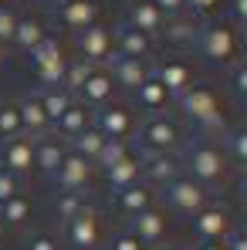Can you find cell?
I'll use <instances>...</instances> for the list:
<instances>
[{"label": "cell", "instance_id": "obj_4", "mask_svg": "<svg viewBox=\"0 0 247 250\" xmlns=\"http://www.w3.org/2000/svg\"><path fill=\"white\" fill-rule=\"evenodd\" d=\"M193 47L213 64H234L241 58V38L230 24H206L197 27V41Z\"/></svg>", "mask_w": 247, "mask_h": 250}, {"label": "cell", "instance_id": "obj_5", "mask_svg": "<svg viewBox=\"0 0 247 250\" xmlns=\"http://www.w3.org/2000/svg\"><path fill=\"white\" fill-rule=\"evenodd\" d=\"M163 196H166V203L176 209V213H183V216H197V213L210 203V189L200 186L197 179L183 176V172H180L173 183L163 186Z\"/></svg>", "mask_w": 247, "mask_h": 250}, {"label": "cell", "instance_id": "obj_1", "mask_svg": "<svg viewBox=\"0 0 247 250\" xmlns=\"http://www.w3.org/2000/svg\"><path fill=\"white\" fill-rule=\"evenodd\" d=\"M180 169H186V176L197 179L206 189L227 183V156H224V149L213 146L206 135H197L193 142L183 146V163H180Z\"/></svg>", "mask_w": 247, "mask_h": 250}, {"label": "cell", "instance_id": "obj_27", "mask_svg": "<svg viewBox=\"0 0 247 250\" xmlns=\"http://www.w3.org/2000/svg\"><path fill=\"white\" fill-rule=\"evenodd\" d=\"M38 98H41V108H44V115H47V122H51V128H54V122L68 112V105L75 102V95H71V91H65L61 84L38 88Z\"/></svg>", "mask_w": 247, "mask_h": 250}, {"label": "cell", "instance_id": "obj_17", "mask_svg": "<svg viewBox=\"0 0 247 250\" xmlns=\"http://www.w3.org/2000/svg\"><path fill=\"white\" fill-rule=\"evenodd\" d=\"M68 156V142L65 139H58V135H41V139H34V169L47 176V179H54V172L61 166V159Z\"/></svg>", "mask_w": 247, "mask_h": 250}, {"label": "cell", "instance_id": "obj_25", "mask_svg": "<svg viewBox=\"0 0 247 250\" xmlns=\"http://www.w3.org/2000/svg\"><path fill=\"white\" fill-rule=\"evenodd\" d=\"M135 102H139V108H142L146 115H163L166 105H169L173 98H169V91H166L163 84H159L156 78H153V75H149L146 82L135 88Z\"/></svg>", "mask_w": 247, "mask_h": 250}, {"label": "cell", "instance_id": "obj_8", "mask_svg": "<svg viewBox=\"0 0 247 250\" xmlns=\"http://www.w3.org/2000/svg\"><path fill=\"white\" fill-rule=\"evenodd\" d=\"M112 95H115V82H112V75H109V68L105 64H95L91 68V75L82 82V88L75 91V98L82 102L85 108H105V105H112Z\"/></svg>", "mask_w": 247, "mask_h": 250}, {"label": "cell", "instance_id": "obj_29", "mask_svg": "<svg viewBox=\"0 0 247 250\" xmlns=\"http://www.w3.org/2000/svg\"><path fill=\"white\" fill-rule=\"evenodd\" d=\"M220 139H224V156H227V163H234L237 169H244L247 163V128H224L220 132Z\"/></svg>", "mask_w": 247, "mask_h": 250}, {"label": "cell", "instance_id": "obj_16", "mask_svg": "<svg viewBox=\"0 0 247 250\" xmlns=\"http://www.w3.org/2000/svg\"><path fill=\"white\" fill-rule=\"evenodd\" d=\"M105 64H109V75H112L115 88H125V91H135L139 84H142L146 78H149V75H153V68H149L146 61L122 58V54H112Z\"/></svg>", "mask_w": 247, "mask_h": 250}, {"label": "cell", "instance_id": "obj_42", "mask_svg": "<svg viewBox=\"0 0 247 250\" xmlns=\"http://www.w3.org/2000/svg\"><path fill=\"white\" fill-rule=\"evenodd\" d=\"M153 3L159 7V14H163L166 21H173V17H180L186 10V0H153Z\"/></svg>", "mask_w": 247, "mask_h": 250}, {"label": "cell", "instance_id": "obj_18", "mask_svg": "<svg viewBox=\"0 0 247 250\" xmlns=\"http://www.w3.org/2000/svg\"><path fill=\"white\" fill-rule=\"evenodd\" d=\"M58 21L68 31H85L98 24V0H58Z\"/></svg>", "mask_w": 247, "mask_h": 250}, {"label": "cell", "instance_id": "obj_22", "mask_svg": "<svg viewBox=\"0 0 247 250\" xmlns=\"http://www.w3.org/2000/svg\"><path fill=\"white\" fill-rule=\"evenodd\" d=\"M166 227H169V220H166V213L159 207L132 216V233L142 240V247H156V244L166 237Z\"/></svg>", "mask_w": 247, "mask_h": 250}, {"label": "cell", "instance_id": "obj_37", "mask_svg": "<svg viewBox=\"0 0 247 250\" xmlns=\"http://www.w3.org/2000/svg\"><path fill=\"white\" fill-rule=\"evenodd\" d=\"M230 91H234L237 102L247 98V64L244 61H234V64H230Z\"/></svg>", "mask_w": 247, "mask_h": 250}, {"label": "cell", "instance_id": "obj_41", "mask_svg": "<svg viewBox=\"0 0 247 250\" xmlns=\"http://www.w3.org/2000/svg\"><path fill=\"white\" fill-rule=\"evenodd\" d=\"M27 250H61V247H58V237H54V233L41 230V233H34V237L27 240Z\"/></svg>", "mask_w": 247, "mask_h": 250}, {"label": "cell", "instance_id": "obj_12", "mask_svg": "<svg viewBox=\"0 0 247 250\" xmlns=\"http://www.w3.org/2000/svg\"><path fill=\"white\" fill-rule=\"evenodd\" d=\"M91 176H95V166L88 159H82L78 152L68 149V156L61 159V166L54 172V183L61 186V193H82L85 186L91 183Z\"/></svg>", "mask_w": 247, "mask_h": 250}, {"label": "cell", "instance_id": "obj_40", "mask_svg": "<svg viewBox=\"0 0 247 250\" xmlns=\"http://www.w3.org/2000/svg\"><path fill=\"white\" fill-rule=\"evenodd\" d=\"M109 250H146V247H142V240H139L132 230H122V233H115V237H112Z\"/></svg>", "mask_w": 247, "mask_h": 250}, {"label": "cell", "instance_id": "obj_30", "mask_svg": "<svg viewBox=\"0 0 247 250\" xmlns=\"http://www.w3.org/2000/svg\"><path fill=\"white\" fill-rule=\"evenodd\" d=\"M102 146H105V135H102L95 125H88V128H85L78 139H71V142H68V149H71V152H78L82 159H88L91 166L98 163V156H102Z\"/></svg>", "mask_w": 247, "mask_h": 250}, {"label": "cell", "instance_id": "obj_26", "mask_svg": "<svg viewBox=\"0 0 247 250\" xmlns=\"http://www.w3.org/2000/svg\"><path fill=\"white\" fill-rule=\"evenodd\" d=\"M156 207V193H153V186H146V183H135V186H129L119 193V209H122L125 216H139V213H146V209Z\"/></svg>", "mask_w": 247, "mask_h": 250}, {"label": "cell", "instance_id": "obj_7", "mask_svg": "<svg viewBox=\"0 0 247 250\" xmlns=\"http://www.w3.org/2000/svg\"><path fill=\"white\" fill-rule=\"evenodd\" d=\"M91 125L105 135V139H115V142H129L132 135H135V115L125 108V105H105V108H98V112H91Z\"/></svg>", "mask_w": 247, "mask_h": 250}, {"label": "cell", "instance_id": "obj_44", "mask_svg": "<svg viewBox=\"0 0 247 250\" xmlns=\"http://www.w3.org/2000/svg\"><path fill=\"white\" fill-rule=\"evenodd\" d=\"M230 14H234L237 24H244L247 21V0H230Z\"/></svg>", "mask_w": 247, "mask_h": 250}, {"label": "cell", "instance_id": "obj_50", "mask_svg": "<svg viewBox=\"0 0 247 250\" xmlns=\"http://www.w3.org/2000/svg\"><path fill=\"white\" fill-rule=\"evenodd\" d=\"M0 213H3V203H0Z\"/></svg>", "mask_w": 247, "mask_h": 250}, {"label": "cell", "instance_id": "obj_45", "mask_svg": "<svg viewBox=\"0 0 247 250\" xmlns=\"http://www.w3.org/2000/svg\"><path fill=\"white\" fill-rule=\"evenodd\" d=\"M197 250H227V244H224V240H200Z\"/></svg>", "mask_w": 247, "mask_h": 250}, {"label": "cell", "instance_id": "obj_51", "mask_svg": "<svg viewBox=\"0 0 247 250\" xmlns=\"http://www.w3.org/2000/svg\"><path fill=\"white\" fill-rule=\"evenodd\" d=\"M54 3H58V0H54Z\"/></svg>", "mask_w": 247, "mask_h": 250}, {"label": "cell", "instance_id": "obj_20", "mask_svg": "<svg viewBox=\"0 0 247 250\" xmlns=\"http://www.w3.org/2000/svg\"><path fill=\"white\" fill-rule=\"evenodd\" d=\"M125 24L135 27V31H142V34H149V38H156V34H163L166 17L159 14V7L153 0H132L129 14H125Z\"/></svg>", "mask_w": 247, "mask_h": 250}, {"label": "cell", "instance_id": "obj_9", "mask_svg": "<svg viewBox=\"0 0 247 250\" xmlns=\"http://www.w3.org/2000/svg\"><path fill=\"white\" fill-rule=\"evenodd\" d=\"M193 233L200 240H227L234 233V216L230 209L220 203H206L197 216H193Z\"/></svg>", "mask_w": 247, "mask_h": 250}, {"label": "cell", "instance_id": "obj_35", "mask_svg": "<svg viewBox=\"0 0 247 250\" xmlns=\"http://www.w3.org/2000/svg\"><path fill=\"white\" fill-rule=\"evenodd\" d=\"M85 207V196L82 193H58L54 196V213H58V220H71V216H78Z\"/></svg>", "mask_w": 247, "mask_h": 250}, {"label": "cell", "instance_id": "obj_3", "mask_svg": "<svg viewBox=\"0 0 247 250\" xmlns=\"http://www.w3.org/2000/svg\"><path fill=\"white\" fill-rule=\"evenodd\" d=\"M135 135H139L142 152H166V156H176V152L186 146L183 128L176 125V119H169V115H146V122L135 125Z\"/></svg>", "mask_w": 247, "mask_h": 250}, {"label": "cell", "instance_id": "obj_49", "mask_svg": "<svg viewBox=\"0 0 247 250\" xmlns=\"http://www.w3.org/2000/svg\"><path fill=\"white\" fill-rule=\"evenodd\" d=\"M0 237H3V223H0Z\"/></svg>", "mask_w": 247, "mask_h": 250}, {"label": "cell", "instance_id": "obj_21", "mask_svg": "<svg viewBox=\"0 0 247 250\" xmlns=\"http://www.w3.org/2000/svg\"><path fill=\"white\" fill-rule=\"evenodd\" d=\"M17 112H21V132H24L27 139H41V135L51 132V122H47V115H44L38 91L24 95V98L17 102Z\"/></svg>", "mask_w": 247, "mask_h": 250}, {"label": "cell", "instance_id": "obj_36", "mask_svg": "<svg viewBox=\"0 0 247 250\" xmlns=\"http://www.w3.org/2000/svg\"><path fill=\"white\" fill-rule=\"evenodd\" d=\"M125 156H132L129 142H115V139H105V146H102V156H98V163H95V166L109 169V166H115V163H122Z\"/></svg>", "mask_w": 247, "mask_h": 250}, {"label": "cell", "instance_id": "obj_23", "mask_svg": "<svg viewBox=\"0 0 247 250\" xmlns=\"http://www.w3.org/2000/svg\"><path fill=\"white\" fill-rule=\"evenodd\" d=\"M44 38H51L47 34V21L38 17V14H24V17H17V27H14V47H21L24 54H31Z\"/></svg>", "mask_w": 247, "mask_h": 250}, {"label": "cell", "instance_id": "obj_15", "mask_svg": "<svg viewBox=\"0 0 247 250\" xmlns=\"http://www.w3.org/2000/svg\"><path fill=\"white\" fill-rule=\"evenodd\" d=\"M139 176L146 179V186H166L180 176V159L166 156V152H142L139 156Z\"/></svg>", "mask_w": 247, "mask_h": 250}, {"label": "cell", "instance_id": "obj_47", "mask_svg": "<svg viewBox=\"0 0 247 250\" xmlns=\"http://www.w3.org/2000/svg\"><path fill=\"white\" fill-rule=\"evenodd\" d=\"M0 7H10V0H0Z\"/></svg>", "mask_w": 247, "mask_h": 250}, {"label": "cell", "instance_id": "obj_31", "mask_svg": "<svg viewBox=\"0 0 247 250\" xmlns=\"http://www.w3.org/2000/svg\"><path fill=\"white\" fill-rule=\"evenodd\" d=\"M163 38L173 47H193V41H197V24L193 21H183V17H173V21H166Z\"/></svg>", "mask_w": 247, "mask_h": 250}, {"label": "cell", "instance_id": "obj_32", "mask_svg": "<svg viewBox=\"0 0 247 250\" xmlns=\"http://www.w3.org/2000/svg\"><path fill=\"white\" fill-rule=\"evenodd\" d=\"M31 216V200L21 193V196H10L7 203H3V213H0V223L3 227H21L24 220Z\"/></svg>", "mask_w": 247, "mask_h": 250}, {"label": "cell", "instance_id": "obj_14", "mask_svg": "<svg viewBox=\"0 0 247 250\" xmlns=\"http://www.w3.org/2000/svg\"><path fill=\"white\" fill-rule=\"evenodd\" d=\"M153 78L169 91V98H176V95H183L190 84H197L193 82V64L183 61V58H166V61H159V64L153 68Z\"/></svg>", "mask_w": 247, "mask_h": 250}, {"label": "cell", "instance_id": "obj_28", "mask_svg": "<svg viewBox=\"0 0 247 250\" xmlns=\"http://www.w3.org/2000/svg\"><path fill=\"white\" fill-rule=\"evenodd\" d=\"M105 179H109V186L115 189V193H122L129 186H135L139 183V156L132 152V156H125L122 163H115V166L105 169Z\"/></svg>", "mask_w": 247, "mask_h": 250}, {"label": "cell", "instance_id": "obj_38", "mask_svg": "<svg viewBox=\"0 0 247 250\" xmlns=\"http://www.w3.org/2000/svg\"><path fill=\"white\" fill-rule=\"evenodd\" d=\"M17 10L14 7H0V44L7 47V44L14 41V27H17Z\"/></svg>", "mask_w": 247, "mask_h": 250}, {"label": "cell", "instance_id": "obj_11", "mask_svg": "<svg viewBox=\"0 0 247 250\" xmlns=\"http://www.w3.org/2000/svg\"><path fill=\"white\" fill-rule=\"evenodd\" d=\"M0 169L14 172V176H27L34 169V139L27 135H14L0 142Z\"/></svg>", "mask_w": 247, "mask_h": 250}, {"label": "cell", "instance_id": "obj_2", "mask_svg": "<svg viewBox=\"0 0 247 250\" xmlns=\"http://www.w3.org/2000/svg\"><path fill=\"white\" fill-rule=\"evenodd\" d=\"M176 105H180V112L190 119L193 125H200L203 132H224L227 125H224V112H220V98H217V91L213 88H206V84H190L183 95H176L173 98Z\"/></svg>", "mask_w": 247, "mask_h": 250}, {"label": "cell", "instance_id": "obj_43", "mask_svg": "<svg viewBox=\"0 0 247 250\" xmlns=\"http://www.w3.org/2000/svg\"><path fill=\"white\" fill-rule=\"evenodd\" d=\"M220 3H224V0H186V10H193V14L206 17V14H213Z\"/></svg>", "mask_w": 247, "mask_h": 250}, {"label": "cell", "instance_id": "obj_46", "mask_svg": "<svg viewBox=\"0 0 247 250\" xmlns=\"http://www.w3.org/2000/svg\"><path fill=\"white\" fill-rule=\"evenodd\" d=\"M3 58H7V47H3V44H0V64H3Z\"/></svg>", "mask_w": 247, "mask_h": 250}, {"label": "cell", "instance_id": "obj_48", "mask_svg": "<svg viewBox=\"0 0 247 250\" xmlns=\"http://www.w3.org/2000/svg\"><path fill=\"white\" fill-rule=\"evenodd\" d=\"M166 250H186V247H166Z\"/></svg>", "mask_w": 247, "mask_h": 250}, {"label": "cell", "instance_id": "obj_34", "mask_svg": "<svg viewBox=\"0 0 247 250\" xmlns=\"http://www.w3.org/2000/svg\"><path fill=\"white\" fill-rule=\"evenodd\" d=\"M14 135H24L21 132V112H17V102H3L0 105V142L14 139Z\"/></svg>", "mask_w": 247, "mask_h": 250}, {"label": "cell", "instance_id": "obj_39", "mask_svg": "<svg viewBox=\"0 0 247 250\" xmlns=\"http://www.w3.org/2000/svg\"><path fill=\"white\" fill-rule=\"evenodd\" d=\"M10 196H21V176L0 169V203H7Z\"/></svg>", "mask_w": 247, "mask_h": 250}, {"label": "cell", "instance_id": "obj_24", "mask_svg": "<svg viewBox=\"0 0 247 250\" xmlns=\"http://www.w3.org/2000/svg\"><path fill=\"white\" fill-rule=\"evenodd\" d=\"M91 125V108H85L82 102L75 98L71 105H68V112L54 122V135L58 139H65V142H71V139H78L85 128Z\"/></svg>", "mask_w": 247, "mask_h": 250}, {"label": "cell", "instance_id": "obj_19", "mask_svg": "<svg viewBox=\"0 0 247 250\" xmlns=\"http://www.w3.org/2000/svg\"><path fill=\"white\" fill-rule=\"evenodd\" d=\"M112 47H115V54H122V58H135V61H146L149 54H153V38L149 34H142V31H135V27H115V34H112Z\"/></svg>", "mask_w": 247, "mask_h": 250}, {"label": "cell", "instance_id": "obj_13", "mask_svg": "<svg viewBox=\"0 0 247 250\" xmlns=\"http://www.w3.org/2000/svg\"><path fill=\"white\" fill-rule=\"evenodd\" d=\"M78 58L88 64H105L112 58V31L102 24H91L78 31Z\"/></svg>", "mask_w": 247, "mask_h": 250}, {"label": "cell", "instance_id": "obj_33", "mask_svg": "<svg viewBox=\"0 0 247 250\" xmlns=\"http://www.w3.org/2000/svg\"><path fill=\"white\" fill-rule=\"evenodd\" d=\"M91 68H95V64H88V61H82V58H68V68H65V78H61V88L75 95V91L82 88V82L88 78V75H91Z\"/></svg>", "mask_w": 247, "mask_h": 250}, {"label": "cell", "instance_id": "obj_10", "mask_svg": "<svg viewBox=\"0 0 247 250\" xmlns=\"http://www.w3.org/2000/svg\"><path fill=\"white\" fill-rule=\"evenodd\" d=\"M65 227H68V244L75 250H95L98 240H102V220H98L95 207H88V203H85L82 213L71 216Z\"/></svg>", "mask_w": 247, "mask_h": 250}, {"label": "cell", "instance_id": "obj_6", "mask_svg": "<svg viewBox=\"0 0 247 250\" xmlns=\"http://www.w3.org/2000/svg\"><path fill=\"white\" fill-rule=\"evenodd\" d=\"M31 68H34V75H38L41 88L61 84L65 68H68V54H65V47L54 41V38H44V41L31 51Z\"/></svg>", "mask_w": 247, "mask_h": 250}]
</instances>
